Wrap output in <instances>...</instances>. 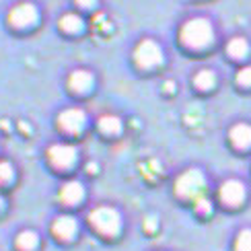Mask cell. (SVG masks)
I'll return each instance as SVG.
<instances>
[{"mask_svg": "<svg viewBox=\"0 0 251 251\" xmlns=\"http://www.w3.org/2000/svg\"><path fill=\"white\" fill-rule=\"evenodd\" d=\"M179 39H181V44L187 46V48H206V46H210L212 39H214V31H212L210 21L202 19V17L190 19L179 31Z\"/></svg>", "mask_w": 251, "mask_h": 251, "instance_id": "cell-1", "label": "cell"}, {"mask_svg": "<svg viewBox=\"0 0 251 251\" xmlns=\"http://www.w3.org/2000/svg\"><path fill=\"white\" fill-rule=\"evenodd\" d=\"M99 130L107 136H116L122 132V120L116 116H103L99 120Z\"/></svg>", "mask_w": 251, "mask_h": 251, "instance_id": "cell-14", "label": "cell"}, {"mask_svg": "<svg viewBox=\"0 0 251 251\" xmlns=\"http://www.w3.org/2000/svg\"><path fill=\"white\" fill-rule=\"evenodd\" d=\"M39 243V239L33 231H23V233H19L17 235V247L21 251H33Z\"/></svg>", "mask_w": 251, "mask_h": 251, "instance_id": "cell-15", "label": "cell"}, {"mask_svg": "<svg viewBox=\"0 0 251 251\" xmlns=\"http://www.w3.org/2000/svg\"><path fill=\"white\" fill-rule=\"evenodd\" d=\"M231 142L237 146V149H247V146H251V126H247V124L233 126Z\"/></svg>", "mask_w": 251, "mask_h": 251, "instance_id": "cell-12", "label": "cell"}, {"mask_svg": "<svg viewBox=\"0 0 251 251\" xmlns=\"http://www.w3.org/2000/svg\"><path fill=\"white\" fill-rule=\"evenodd\" d=\"M226 51H228V54H231L233 58H245L247 51H249V44H247L243 37H233L231 41H228Z\"/></svg>", "mask_w": 251, "mask_h": 251, "instance_id": "cell-16", "label": "cell"}, {"mask_svg": "<svg viewBox=\"0 0 251 251\" xmlns=\"http://www.w3.org/2000/svg\"><path fill=\"white\" fill-rule=\"evenodd\" d=\"M76 221L72 216H58L54 221V226H51V231H54V235L58 239H62V241H70L72 237L76 235Z\"/></svg>", "mask_w": 251, "mask_h": 251, "instance_id": "cell-9", "label": "cell"}, {"mask_svg": "<svg viewBox=\"0 0 251 251\" xmlns=\"http://www.w3.org/2000/svg\"><path fill=\"white\" fill-rule=\"evenodd\" d=\"M13 165L6 163V161H0V183H8L10 179H13Z\"/></svg>", "mask_w": 251, "mask_h": 251, "instance_id": "cell-19", "label": "cell"}, {"mask_svg": "<svg viewBox=\"0 0 251 251\" xmlns=\"http://www.w3.org/2000/svg\"><path fill=\"white\" fill-rule=\"evenodd\" d=\"M221 200L228 206H239L245 200V187L241 181L228 179L221 185Z\"/></svg>", "mask_w": 251, "mask_h": 251, "instance_id": "cell-8", "label": "cell"}, {"mask_svg": "<svg viewBox=\"0 0 251 251\" xmlns=\"http://www.w3.org/2000/svg\"><path fill=\"white\" fill-rule=\"evenodd\" d=\"M76 156H78L76 149L70 144H54V146H50V151H48L50 163L58 167V169H68V167H72L76 161Z\"/></svg>", "mask_w": 251, "mask_h": 251, "instance_id": "cell-6", "label": "cell"}, {"mask_svg": "<svg viewBox=\"0 0 251 251\" xmlns=\"http://www.w3.org/2000/svg\"><path fill=\"white\" fill-rule=\"evenodd\" d=\"M134 60L136 64L142 68H154L163 62V51L161 46L152 39H142L134 50Z\"/></svg>", "mask_w": 251, "mask_h": 251, "instance_id": "cell-3", "label": "cell"}, {"mask_svg": "<svg viewBox=\"0 0 251 251\" xmlns=\"http://www.w3.org/2000/svg\"><path fill=\"white\" fill-rule=\"evenodd\" d=\"M37 19H39V13H37L35 4H31V2H21L10 8V13H8V23L19 29L35 25Z\"/></svg>", "mask_w": 251, "mask_h": 251, "instance_id": "cell-5", "label": "cell"}, {"mask_svg": "<svg viewBox=\"0 0 251 251\" xmlns=\"http://www.w3.org/2000/svg\"><path fill=\"white\" fill-rule=\"evenodd\" d=\"M237 82L239 85H243V87H251V66H245V68L239 70Z\"/></svg>", "mask_w": 251, "mask_h": 251, "instance_id": "cell-20", "label": "cell"}, {"mask_svg": "<svg viewBox=\"0 0 251 251\" xmlns=\"http://www.w3.org/2000/svg\"><path fill=\"white\" fill-rule=\"evenodd\" d=\"M0 206H2V200H0Z\"/></svg>", "mask_w": 251, "mask_h": 251, "instance_id": "cell-25", "label": "cell"}, {"mask_svg": "<svg viewBox=\"0 0 251 251\" xmlns=\"http://www.w3.org/2000/svg\"><path fill=\"white\" fill-rule=\"evenodd\" d=\"M85 198V187L80 181H68L62 185L60 190V200L64 204H78Z\"/></svg>", "mask_w": 251, "mask_h": 251, "instance_id": "cell-10", "label": "cell"}, {"mask_svg": "<svg viewBox=\"0 0 251 251\" xmlns=\"http://www.w3.org/2000/svg\"><path fill=\"white\" fill-rule=\"evenodd\" d=\"M85 122H87V116L85 111L78 109V107H70V109H64L58 116V124L60 128L64 132H70V134H76L85 128Z\"/></svg>", "mask_w": 251, "mask_h": 251, "instance_id": "cell-7", "label": "cell"}, {"mask_svg": "<svg viewBox=\"0 0 251 251\" xmlns=\"http://www.w3.org/2000/svg\"><path fill=\"white\" fill-rule=\"evenodd\" d=\"M95 2H97V0H76V4H78V6H85V8L93 6Z\"/></svg>", "mask_w": 251, "mask_h": 251, "instance_id": "cell-22", "label": "cell"}, {"mask_svg": "<svg viewBox=\"0 0 251 251\" xmlns=\"http://www.w3.org/2000/svg\"><path fill=\"white\" fill-rule=\"evenodd\" d=\"M196 208H198V212H202V214H208L212 210V204L206 200V198H198V202H196Z\"/></svg>", "mask_w": 251, "mask_h": 251, "instance_id": "cell-21", "label": "cell"}, {"mask_svg": "<svg viewBox=\"0 0 251 251\" xmlns=\"http://www.w3.org/2000/svg\"><path fill=\"white\" fill-rule=\"evenodd\" d=\"M194 82H196V87H198V89L208 91V89H212V87H214L216 76H214V72H212V70H200V72L196 75Z\"/></svg>", "mask_w": 251, "mask_h": 251, "instance_id": "cell-17", "label": "cell"}, {"mask_svg": "<svg viewBox=\"0 0 251 251\" xmlns=\"http://www.w3.org/2000/svg\"><path fill=\"white\" fill-rule=\"evenodd\" d=\"M235 249L237 251H251V231H249V228H245V231L239 233Z\"/></svg>", "mask_w": 251, "mask_h": 251, "instance_id": "cell-18", "label": "cell"}, {"mask_svg": "<svg viewBox=\"0 0 251 251\" xmlns=\"http://www.w3.org/2000/svg\"><path fill=\"white\" fill-rule=\"evenodd\" d=\"M60 29L66 31V33H80V31L85 29V21L75 13H66L60 19Z\"/></svg>", "mask_w": 251, "mask_h": 251, "instance_id": "cell-13", "label": "cell"}, {"mask_svg": "<svg viewBox=\"0 0 251 251\" xmlns=\"http://www.w3.org/2000/svg\"><path fill=\"white\" fill-rule=\"evenodd\" d=\"M89 221L99 233L107 235V237L118 235L120 228H122V218H120L118 210H113V208H109V206L95 208V210L89 214Z\"/></svg>", "mask_w": 251, "mask_h": 251, "instance_id": "cell-2", "label": "cell"}, {"mask_svg": "<svg viewBox=\"0 0 251 251\" xmlns=\"http://www.w3.org/2000/svg\"><path fill=\"white\" fill-rule=\"evenodd\" d=\"M68 87L75 93H87L93 87V75L87 70H75L68 78Z\"/></svg>", "mask_w": 251, "mask_h": 251, "instance_id": "cell-11", "label": "cell"}, {"mask_svg": "<svg viewBox=\"0 0 251 251\" xmlns=\"http://www.w3.org/2000/svg\"><path fill=\"white\" fill-rule=\"evenodd\" d=\"M204 183L206 181H204L202 171L190 169V171H185V173H181L179 177H177L175 192H177V196H181V198H196L204 190Z\"/></svg>", "mask_w": 251, "mask_h": 251, "instance_id": "cell-4", "label": "cell"}, {"mask_svg": "<svg viewBox=\"0 0 251 251\" xmlns=\"http://www.w3.org/2000/svg\"><path fill=\"white\" fill-rule=\"evenodd\" d=\"M165 91H167V93H173V91H175V85H173L171 80H167V85H165Z\"/></svg>", "mask_w": 251, "mask_h": 251, "instance_id": "cell-23", "label": "cell"}, {"mask_svg": "<svg viewBox=\"0 0 251 251\" xmlns=\"http://www.w3.org/2000/svg\"><path fill=\"white\" fill-rule=\"evenodd\" d=\"M146 228H149V231H152V228H154V221H152V218L146 221Z\"/></svg>", "mask_w": 251, "mask_h": 251, "instance_id": "cell-24", "label": "cell"}]
</instances>
